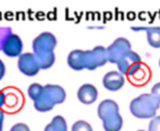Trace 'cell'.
I'll list each match as a JSON object with an SVG mask.
<instances>
[{"mask_svg":"<svg viewBox=\"0 0 160 131\" xmlns=\"http://www.w3.org/2000/svg\"><path fill=\"white\" fill-rule=\"evenodd\" d=\"M98 117L101 119L105 131H120L123 126V119L120 115L119 105L112 99H105L97 108Z\"/></svg>","mask_w":160,"mask_h":131,"instance_id":"6da1fadb","label":"cell"},{"mask_svg":"<svg viewBox=\"0 0 160 131\" xmlns=\"http://www.w3.org/2000/svg\"><path fill=\"white\" fill-rule=\"evenodd\" d=\"M67 98V92L62 86L57 84H46L40 97L34 102V107L37 112L46 113L51 110L56 105L62 104Z\"/></svg>","mask_w":160,"mask_h":131,"instance_id":"7a4b0ae2","label":"cell"},{"mask_svg":"<svg viewBox=\"0 0 160 131\" xmlns=\"http://www.w3.org/2000/svg\"><path fill=\"white\" fill-rule=\"evenodd\" d=\"M160 104L150 93H144L137 96L130 103V112L139 119H150L156 117Z\"/></svg>","mask_w":160,"mask_h":131,"instance_id":"3957f363","label":"cell"},{"mask_svg":"<svg viewBox=\"0 0 160 131\" xmlns=\"http://www.w3.org/2000/svg\"><path fill=\"white\" fill-rule=\"evenodd\" d=\"M57 46V38L50 32H42L34 38L32 43L33 54L35 57L52 54Z\"/></svg>","mask_w":160,"mask_h":131,"instance_id":"277c9868","label":"cell"},{"mask_svg":"<svg viewBox=\"0 0 160 131\" xmlns=\"http://www.w3.org/2000/svg\"><path fill=\"white\" fill-rule=\"evenodd\" d=\"M108 61L107 48L96 46L92 50H84V69L95 70Z\"/></svg>","mask_w":160,"mask_h":131,"instance_id":"5b68a950","label":"cell"},{"mask_svg":"<svg viewBox=\"0 0 160 131\" xmlns=\"http://www.w3.org/2000/svg\"><path fill=\"white\" fill-rule=\"evenodd\" d=\"M131 49V43L127 38L119 37L107 48L108 61L112 64H118V61Z\"/></svg>","mask_w":160,"mask_h":131,"instance_id":"8992f818","label":"cell"},{"mask_svg":"<svg viewBox=\"0 0 160 131\" xmlns=\"http://www.w3.org/2000/svg\"><path fill=\"white\" fill-rule=\"evenodd\" d=\"M18 68L26 76H34L39 72L40 68L33 53H24L18 59Z\"/></svg>","mask_w":160,"mask_h":131,"instance_id":"52a82bcc","label":"cell"},{"mask_svg":"<svg viewBox=\"0 0 160 131\" xmlns=\"http://www.w3.org/2000/svg\"><path fill=\"white\" fill-rule=\"evenodd\" d=\"M142 64V59L138 54L135 51L130 50L118 61V69L124 76H128L132 70H134L137 66Z\"/></svg>","mask_w":160,"mask_h":131,"instance_id":"ba28073f","label":"cell"},{"mask_svg":"<svg viewBox=\"0 0 160 131\" xmlns=\"http://www.w3.org/2000/svg\"><path fill=\"white\" fill-rule=\"evenodd\" d=\"M22 50H23V42H22L21 37L13 33L7 38L2 46L3 54L11 58L20 57L22 55Z\"/></svg>","mask_w":160,"mask_h":131,"instance_id":"9c48e42d","label":"cell"},{"mask_svg":"<svg viewBox=\"0 0 160 131\" xmlns=\"http://www.w3.org/2000/svg\"><path fill=\"white\" fill-rule=\"evenodd\" d=\"M124 83V76L120 71H109L102 78V84L105 89L111 92H117L122 89Z\"/></svg>","mask_w":160,"mask_h":131,"instance_id":"30bf717a","label":"cell"},{"mask_svg":"<svg viewBox=\"0 0 160 131\" xmlns=\"http://www.w3.org/2000/svg\"><path fill=\"white\" fill-rule=\"evenodd\" d=\"M78 98L82 104L91 105L94 104L98 98V90L95 85L91 83H85L81 85L78 90Z\"/></svg>","mask_w":160,"mask_h":131,"instance_id":"8fae6325","label":"cell"},{"mask_svg":"<svg viewBox=\"0 0 160 131\" xmlns=\"http://www.w3.org/2000/svg\"><path fill=\"white\" fill-rule=\"evenodd\" d=\"M67 62L71 69L76 71L83 70L84 69V50H81V49L72 50L68 55Z\"/></svg>","mask_w":160,"mask_h":131,"instance_id":"7c38bea8","label":"cell"},{"mask_svg":"<svg viewBox=\"0 0 160 131\" xmlns=\"http://www.w3.org/2000/svg\"><path fill=\"white\" fill-rule=\"evenodd\" d=\"M44 131H68L67 121L62 116L57 115L52 118V120L45 127Z\"/></svg>","mask_w":160,"mask_h":131,"instance_id":"4fadbf2b","label":"cell"},{"mask_svg":"<svg viewBox=\"0 0 160 131\" xmlns=\"http://www.w3.org/2000/svg\"><path fill=\"white\" fill-rule=\"evenodd\" d=\"M146 30L148 44L154 48H160V26H152Z\"/></svg>","mask_w":160,"mask_h":131,"instance_id":"5bb4252c","label":"cell"},{"mask_svg":"<svg viewBox=\"0 0 160 131\" xmlns=\"http://www.w3.org/2000/svg\"><path fill=\"white\" fill-rule=\"evenodd\" d=\"M148 74L149 73H148L145 65L142 62L141 65L137 66L134 70H132V71L130 72L128 76H130L132 80H134L135 82H143L144 80H146V79L148 78Z\"/></svg>","mask_w":160,"mask_h":131,"instance_id":"9a60e30c","label":"cell"},{"mask_svg":"<svg viewBox=\"0 0 160 131\" xmlns=\"http://www.w3.org/2000/svg\"><path fill=\"white\" fill-rule=\"evenodd\" d=\"M36 60L38 62V66H39L40 69H49L53 66L56 61V55L55 53L49 54V55L46 56H40V57H36Z\"/></svg>","mask_w":160,"mask_h":131,"instance_id":"2e32d148","label":"cell"},{"mask_svg":"<svg viewBox=\"0 0 160 131\" xmlns=\"http://www.w3.org/2000/svg\"><path fill=\"white\" fill-rule=\"evenodd\" d=\"M42 90H44V85L39 84V83H33L28 89V97L32 99L33 102H36L40 97V95H42Z\"/></svg>","mask_w":160,"mask_h":131,"instance_id":"e0dca14e","label":"cell"},{"mask_svg":"<svg viewBox=\"0 0 160 131\" xmlns=\"http://www.w3.org/2000/svg\"><path fill=\"white\" fill-rule=\"evenodd\" d=\"M72 131H94L92 126L85 120H78L72 126Z\"/></svg>","mask_w":160,"mask_h":131,"instance_id":"ac0fdd59","label":"cell"},{"mask_svg":"<svg viewBox=\"0 0 160 131\" xmlns=\"http://www.w3.org/2000/svg\"><path fill=\"white\" fill-rule=\"evenodd\" d=\"M11 34H12V31L10 26H0V50H2L4 42Z\"/></svg>","mask_w":160,"mask_h":131,"instance_id":"d6986e66","label":"cell"},{"mask_svg":"<svg viewBox=\"0 0 160 131\" xmlns=\"http://www.w3.org/2000/svg\"><path fill=\"white\" fill-rule=\"evenodd\" d=\"M148 131H160V116H156L150 120Z\"/></svg>","mask_w":160,"mask_h":131,"instance_id":"ffe728a7","label":"cell"},{"mask_svg":"<svg viewBox=\"0 0 160 131\" xmlns=\"http://www.w3.org/2000/svg\"><path fill=\"white\" fill-rule=\"evenodd\" d=\"M10 131H31V130H30V127H28L26 123H15L14 126H12Z\"/></svg>","mask_w":160,"mask_h":131,"instance_id":"44dd1931","label":"cell"},{"mask_svg":"<svg viewBox=\"0 0 160 131\" xmlns=\"http://www.w3.org/2000/svg\"><path fill=\"white\" fill-rule=\"evenodd\" d=\"M150 94H152V95L154 96V97L156 98L157 101L159 102V104H160V82L156 83V84L152 87Z\"/></svg>","mask_w":160,"mask_h":131,"instance_id":"7402d4cb","label":"cell"},{"mask_svg":"<svg viewBox=\"0 0 160 131\" xmlns=\"http://www.w3.org/2000/svg\"><path fill=\"white\" fill-rule=\"evenodd\" d=\"M4 74H6V66H4L3 61L0 59V80L3 78Z\"/></svg>","mask_w":160,"mask_h":131,"instance_id":"603a6c76","label":"cell"},{"mask_svg":"<svg viewBox=\"0 0 160 131\" xmlns=\"http://www.w3.org/2000/svg\"><path fill=\"white\" fill-rule=\"evenodd\" d=\"M6 95L7 94L4 93L3 91L0 90V109H1V107L4 105V102H6Z\"/></svg>","mask_w":160,"mask_h":131,"instance_id":"cb8c5ba5","label":"cell"},{"mask_svg":"<svg viewBox=\"0 0 160 131\" xmlns=\"http://www.w3.org/2000/svg\"><path fill=\"white\" fill-rule=\"evenodd\" d=\"M3 118H4L3 112L0 109V131H2V126H3Z\"/></svg>","mask_w":160,"mask_h":131,"instance_id":"d4e9b609","label":"cell"},{"mask_svg":"<svg viewBox=\"0 0 160 131\" xmlns=\"http://www.w3.org/2000/svg\"><path fill=\"white\" fill-rule=\"evenodd\" d=\"M159 67H160V59H159Z\"/></svg>","mask_w":160,"mask_h":131,"instance_id":"484cf974","label":"cell"},{"mask_svg":"<svg viewBox=\"0 0 160 131\" xmlns=\"http://www.w3.org/2000/svg\"><path fill=\"white\" fill-rule=\"evenodd\" d=\"M138 131H145V130H138Z\"/></svg>","mask_w":160,"mask_h":131,"instance_id":"4316f807","label":"cell"}]
</instances>
